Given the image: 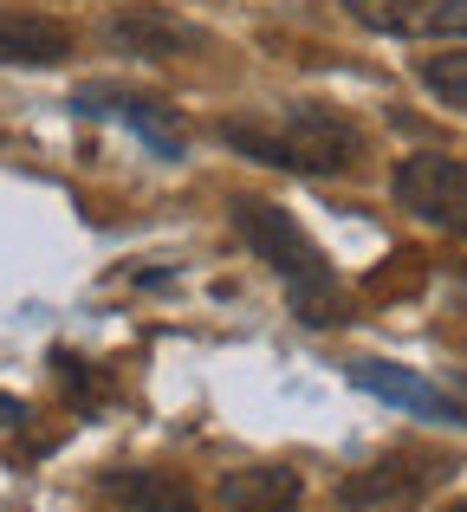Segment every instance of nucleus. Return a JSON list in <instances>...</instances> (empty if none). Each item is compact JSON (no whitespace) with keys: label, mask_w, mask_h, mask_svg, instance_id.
Masks as SVG:
<instances>
[{"label":"nucleus","mask_w":467,"mask_h":512,"mask_svg":"<svg viewBox=\"0 0 467 512\" xmlns=\"http://www.w3.org/2000/svg\"><path fill=\"white\" fill-rule=\"evenodd\" d=\"M221 143H234L253 163H286L305 175H351L364 163V130L338 104H286L266 124L260 117H234V124H221Z\"/></svg>","instance_id":"f257e3e1"},{"label":"nucleus","mask_w":467,"mask_h":512,"mask_svg":"<svg viewBox=\"0 0 467 512\" xmlns=\"http://www.w3.org/2000/svg\"><path fill=\"white\" fill-rule=\"evenodd\" d=\"M234 221H240V234H247V247L286 279V292H292L305 325H338V286H331V266H325V253H318V240L305 234L286 208L253 201V195L234 201Z\"/></svg>","instance_id":"f03ea898"},{"label":"nucleus","mask_w":467,"mask_h":512,"mask_svg":"<svg viewBox=\"0 0 467 512\" xmlns=\"http://www.w3.org/2000/svg\"><path fill=\"white\" fill-rule=\"evenodd\" d=\"M396 201H403L409 214H422V221H435L442 234H461L467 240V163L461 156H409V163H396Z\"/></svg>","instance_id":"7ed1b4c3"},{"label":"nucleus","mask_w":467,"mask_h":512,"mask_svg":"<svg viewBox=\"0 0 467 512\" xmlns=\"http://www.w3.org/2000/svg\"><path fill=\"white\" fill-rule=\"evenodd\" d=\"M357 26L390 39H467V0H344Z\"/></svg>","instance_id":"20e7f679"},{"label":"nucleus","mask_w":467,"mask_h":512,"mask_svg":"<svg viewBox=\"0 0 467 512\" xmlns=\"http://www.w3.org/2000/svg\"><path fill=\"white\" fill-rule=\"evenodd\" d=\"M111 46H124L130 59H189V52H208V33L163 7H124L111 20Z\"/></svg>","instance_id":"39448f33"},{"label":"nucleus","mask_w":467,"mask_h":512,"mask_svg":"<svg viewBox=\"0 0 467 512\" xmlns=\"http://www.w3.org/2000/svg\"><path fill=\"white\" fill-rule=\"evenodd\" d=\"M78 111L130 124V130H137V137L150 143L156 156H182L176 111H169V104H156V98H143V91H124V85H85V91H78Z\"/></svg>","instance_id":"423d86ee"},{"label":"nucleus","mask_w":467,"mask_h":512,"mask_svg":"<svg viewBox=\"0 0 467 512\" xmlns=\"http://www.w3.org/2000/svg\"><path fill=\"white\" fill-rule=\"evenodd\" d=\"M422 493H429V474H416V461L390 454V461L364 467L338 487V506L344 512H416Z\"/></svg>","instance_id":"0eeeda50"},{"label":"nucleus","mask_w":467,"mask_h":512,"mask_svg":"<svg viewBox=\"0 0 467 512\" xmlns=\"http://www.w3.org/2000/svg\"><path fill=\"white\" fill-rule=\"evenodd\" d=\"M72 26L33 7H0V65H65Z\"/></svg>","instance_id":"6e6552de"},{"label":"nucleus","mask_w":467,"mask_h":512,"mask_svg":"<svg viewBox=\"0 0 467 512\" xmlns=\"http://www.w3.org/2000/svg\"><path fill=\"white\" fill-rule=\"evenodd\" d=\"M351 383L370 389V396L396 402V409H416V415H435V422H467V409L448 389L422 383L416 370H403V363H351Z\"/></svg>","instance_id":"1a4fd4ad"},{"label":"nucleus","mask_w":467,"mask_h":512,"mask_svg":"<svg viewBox=\"0 0 467 512\" xmlns=\"http://www.w3.org/2000/svg\"><path fill=\"white\" fill-rule=\"evenodd\" d=\"M299 493H305V480L292 467H234V474H221L215 500L221 512H292Z\"/></svg>","instance_id":"9d476101"},{"label":"nucleus","mask_w":467,"mask_h":512,"mask_svg":"<svg viewBox=\"0 0 467 512\" xmlns=\"http://www.w3.org/2000/svg\"><path fill=\"white\" fill-rule=\"evenodd\" d=\"M104 493H111L124 512H202L195 493L182 487V480H169V474H111Z\"/></svg>","instance_id":"9b49d317"},{"label":"nucleus","mask_w":467,"mask_h":512,"mask_svg":"<svg viewBox=\"0 0 467 512\" xmlns=\"http://www.w3.org/2000/svg\"><path fill=\"white\" fill-rule=\"evenodd\" d=\"M416 78L448 104V111H461V117H467V46H461V52H435V59H422V65H416Z\"/></svg>","instance_id":"f8f14e48"},{"label":"nucleus","mask_w":467,"mask_h":512,"mask_svg":"<svg viewBox=\"0 0 467 512\" xmlns=\"http://www.w3.org/2000/svg\"><path fill=\"white\" fill-rule=\"evenodd\" d=\"M26 422V402H13V396H0V428H20Z\"/></svg>","instance_id":"ddd939ff"},{"label":"nucleus","mask_w":467,"mask_h":512,"mask_svg":"<svg viewBox=\"0 0 467 512\" xmlns=\"http://www.w3.org/2000/svg\"><path fill=\"white\" fill-rule=\"evenodd\" d=\"M442 512H467V500H455V506H442Z\"/></svg>","instance_id":"4468645a"}]
</instances>
